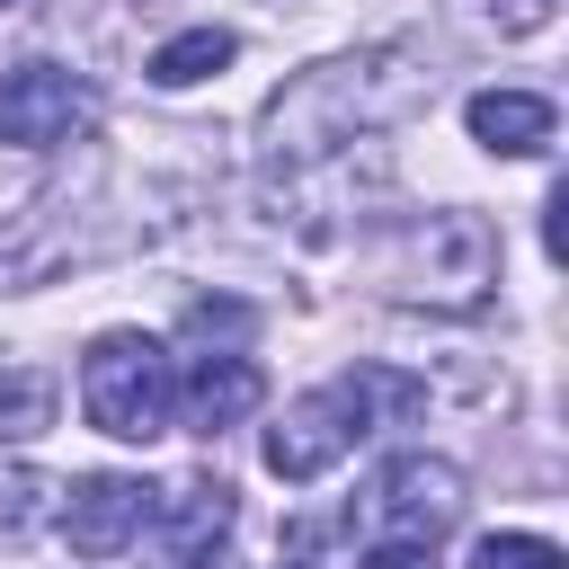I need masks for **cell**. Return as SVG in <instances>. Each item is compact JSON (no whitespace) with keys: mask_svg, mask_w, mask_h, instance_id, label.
<instances>
[{"mask_svg":"<svg viewBox=\"0 0 569 569\" xmlns=\"http://www.w3.org/2000/svg\"><path fill=\"white\" fill-rule=\"evenodd\" d=\"M0 9H18V0H0Z\"/></svg>","mask_w":569,"mask_h":569,"instance_id":"18","label":"cell"},{"mask_svg":"<svg viewBox=\"0 0 569 569\" xmlns=\"http://www.w3.org/2000/svg\"><path fill=\"white\" fill-rule=\"evenodd\" d=\"M462 124H471V142L498 151V160H533V151H551V133H560L551 98H533V89H480V98L462 107Z\"/></svg>","mask_w":569,"mask_h":569,"instance_id":"10","label":"cell"},{"mask_svg":"<svg viewBox=\"0 0 569 569\" xmlns=\"http://www.w3.org/2000/svg\"><path fill=\"white\" fill-rule=\"evenodd\" d=\"M98 124V89L80 80V71H62V62H18V71H0V142H18V151H62V142H80Z\"/></svg>","mask_w":569,"mask_h":569,"instance_id":"6","label":"cell"},{"mask_svg":"<svg viewBox=\"0 0 569 569\" xmlns=\"http://www.w3.org/2000/svg\"><path fill=\"white\" fill-rule=\"evenodd\" d=\"M53 427V373L44 365H0V445H27Z\"/></svg>","mask_w":569,"mask_h":569,"instance_id":"12","label":"cell"},{"mask_svg":"<svg viewBox=\"0 0 569 569\" xmlns=\"http://www.w3.org/2000/svg\"><path fill=\"white\" fill-rule=\"evenodd\" d=\"M382 284L400 302H427V311H480L489 284H498V240L480 213L445 204V213H409L391 231V258H382Z\"/></svg>","mask_w":569,"mask_h":569,"instance_id":"3","label":"cell"},{"mask_svg":"<svg viewBox=\"0 0 569 569\" xmlns=\"http://www.w3.org/2000/svg\"><path fill=\"white\" fill-rule=\"evenodd\" d=\"M151 525L169 533V569H231V560H222V542H231V489H222L213 471L160 489V498H151Z\"/></svg>","mask_w":569,"mask_h":569,"instance_id":"9","label":"cell"},{"mask_svg":"<svg viewBox=\"0 0 569 569\" xmlns=\"http://www.w3.org/2000/svg\"><path fill=\"white\" fill-rule=\"evenodd\" d=\"M231 53H240L231 27H187V36H169V44L151 53V80H160V89H196V80H213Z\"/></svg>","mask_w":569,"mask_h":569,"instance_id":"11","label":"cell"},{"mask_svg":"<svg viewBox=\"0 0 569 569\" xmlns=\"http://www.w3.org/2000/svg\"><path fill=\"white\" fill-rule=\"evenodd\" d=\"M267 400V373L240 356V347H196L187 365H178V418L196 427V436H222V427H240L249 409Z\"/></svg>","mask_w":569,"mask_h":569,"instance_id":"8","label":"cell"},{"mask_svg":"<svg viewBox=\"0 0 569 569\" xmlns=\"http://www.w3.org/2000/svg\"><path fill=\"white\" fill-rule=\"evenodd\" d=\"M80 409H89V427L116 436V445H151V436H169V409H178V356H169L160 338H142V329H107V338H89V356H80Z\"/></svg>","mask_w":569,"mask_h":569,"instance_id":"4","label":"cell"},{"mask_svg":"<svg viewBox=\"0 0 569 569\" xmlns=\"http://www.w3.org/2000/svg\"><path fill=\"white\" fill-rule=\"evenodd\" d=\"M356 569H436V560H427V551H409V542H373Z\"/></svg>","mask_w":569,"mask_h":569,"instance_id":"17","label":"cell"},{"mask_svg":"<svg viewBox=\"0 0 569 569\" xmlns=\"http://www.w3.org/2000/svg\"><path fill=\"white\" fill-rule=\"evenodd\" d=\"M453 525H462V471L436 462V453H400V462L373 480V498H365V533H373V542L436 551Z\"/></svg>","mask_w":569,"mask_h":569,"instance_id":"5","label":"cell"},{"mask_svg":"<svg viewBox=\"0 0 569 569\" xmlns=\"http://www.w3.org/2000/svg\"><path fill=\"white\" fill-rule=\"evenodd\" d=\"M427 98H436V71H427L418 44H365V53L311 62V71H293L267 98V116H258V169L284 196L293 187H329L356 160V142H373L400 116H418Z\"/></svg>","mask_w":569,"mask_h":569,"instance_id":"1","label":"cell"},{"mask_svg":"<svg viewBox=\"0 0 569 569\" xmlns=\"http://www.w3.org/2000/svg\"><path fill=\"white\" fill-rule=\"evenodd\" d=\"M409 409H418V382H409V373L356 365V373L302 391V400L267 427V471H276V480H320L329 462H347L365 436H382V427L409 418Z\"/></svg>","mask_w":569,"mask_h":569,"instance_id":"2","label":"cell"},{"mask_svg":"<svg viewBox=\"0 0 569 569\" xmlns=\"http://www.w3.org/2000/svg\"><path fill=\"white\" fill-rule=\"evenodd\" d=\"M151 480H133V471H80L71 489H62V542L80 551V560H116L142 525H151Z\"/></svg>","mask_w":569,"mask_h":569,"instance_id":"7","label":"cell"},{"mask_svg":"<svg viewBox=\"0 0 569 569\" xmlns=\"http://www.w3.org/2000/svg\"><path fill=\"white\" fill-rule=\"evenodd\" d=\"M542 249H551V258L569 249V187H551V196H542Z\"/></svg>","mask_w":569,"mask_h":569,"instance_id":"16","label":"cell"},{"mask_svg":"<svg viewBox=\"0 0 569 569\" xmlns=\"http://www.w3.org/2000/svg\"><path fill=\"white\" fill-rule=\"evenodd\" d=\"M36 498H44V480H36V471H18V480H0V525L18 533V525L36 516Z\"/></svg>","mask_w":569,"mask_h":569,"instance_id":"15","label":"cell"},{"mask_svg":"<svg viewBox=\"0 0 569 569\" xmlns=\"http://www.w3.org/2000/svg\"><path fill=\"white\" fill-rule=\"evenodd\" d=\"M480 18L498 36H533V27H551V0H480Z\"/></svg>","mask_w":569,"mask_h":569,"instance_id":"14","label":"cell"},{"mask_svg":"<svg viewBox=\"0 0 569 569\" xmlns=\"http://www.w3.org/2000/svg\"><path fill=\"white\" fill-rule=\"evenodd\" d=\"M471 569H569V560H560V542H542V533H480V542H471Z\"/></svg>","mask_w":569,"mask_h":569,"instance_id":"13","label":"cell"}]
</instances>
